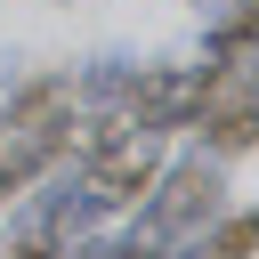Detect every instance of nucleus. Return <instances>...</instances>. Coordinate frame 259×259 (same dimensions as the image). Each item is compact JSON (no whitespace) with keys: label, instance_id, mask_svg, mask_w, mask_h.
I'll return each instance as SVG.
<instances>
[{"label":"nucleus","instance_id":"obj_1","mask_svg":"<svg viewBox=\"0 0 259 259\" xmlns=\"http://www.w3.org/2000/svg\"><path fill=\"white\" fill-rule=\"evenodd\" d=\"M219 210H227V178H219L210 154H194V162H178V170H154V186H146V202H138V235L170 251V243L202 235Z\"/></svg>","mask_w":259,"mask_h":259},{"label":"nucleus","instance_id":"obj_2","mask_svg":"<svg viewBox=\"0 0 259 259\" xmlns=\"http://www.w3.org/2000/svg\"><path fill=\"white\" fill-rule=\"evenodd\" d=\"M113 113H121L130 130H146V138L194 130V113H202V65H138Z\"/></svg>","mask_w":259,"mask_h":259},{"label":"nucleus","instance_id":"obj_3","mask_svg":"<svg viewBox=\"0 0 259 259\" xmlns=\"http://www.w3.org/2000/svg\"><path fill=\"white\" fill-rule=\"evenodd\" d=\"M154 170H162V138H146V130H121V138H105L97 154L73 162V178H81V194L97 210H138Z\"/></svg>","mask_w":259,"mask_h":259},{"label":"nucleus","instance_id":"obj_4","mask_svg":"<svg viewBox=\"0 0 259 259\" xmlns=\"http://www.w3.org/2000/svg\"><path fill=\"white\" fill-rule=\"evenodd\" d=\"M0 259H73V235H65L40 202H24V210L8 219V235H0Z\"/></svg>","mask_w":259,"mask_h":259},{"label":"nucleus","instance_id":"obj_5","mask_svg":"<svg viewBox=\"0 0 259 259\" xmlns=\"http://www.w3.org/2000/svg\"><path fill=\"white\" fill-rule=\"evenodd\" d=\"M0 81H16V49H8V57H0Z\"/></svg>","mask_w":259,"mask_h":259}]
</instances>
